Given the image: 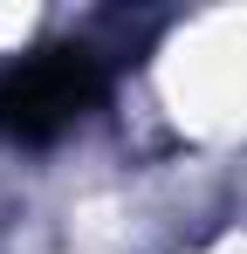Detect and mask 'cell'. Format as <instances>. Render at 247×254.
Wrapping results in <instances>:
<instances>
[{"instance_id": "cell-1", "label": "cell", "mask_w": 247, "mask_h": 254, "mask_svg": "<svg viewBox=\"0 0 247 254\" xmlns=\"http://www.w3.org/2000/svg\"><path fill=\"white\" fill-rule=\"evenodd\" d=\"M82 69L76 62H41V69H21L14 83L0 89V124L21 130V137H35L41 124H62L69 110L82 103Z\"/></svg>"}]
</instances>
